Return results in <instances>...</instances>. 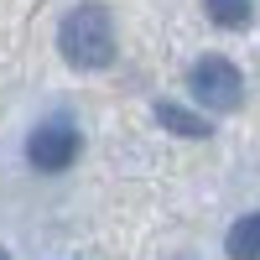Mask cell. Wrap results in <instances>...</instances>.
Returning <instances> with one entry per match:
<instances>
[{"label": "cell", "mask_w": 260, "mask_h": 260, "mask_svg": "<svg viewBox=\"0 0 260 260\" xmlns=\"http://www.w3.org/2000/svg\"><path fill=\"white\" fill-rule=\"evenodd\" d=\"M57 47L73 68H104L115 57V21L104 6H78L62 16V31H57Z\"/></svg>", "instance_id": "cell-1"}, {"label": "cell", "mask_w": 260, "mask_h": 260, "mask_svg": "<svg viewBox=\"0 0 260 260\" xmlns=\"http://www.w3.org/2000/svg\"><path fill=\"white\" fill-rule=\"evenodd\" d=\"M26 156H31L37 172H62V167H73V161H78V130L62 125V120L37 125L31 141H26Z\"/></svg>", "instance_id": "cell-2"}, {"label": "cell", "mask_w": 260, "mask_h": 260, "mask_svg": "<svg viewBox=\"0 0 260 260\" xmlns=\"http://www.w3.org/2000/svg\"><path fill=\"white\" fill-rule=\"evenodd\" d=\"M192 94H198L208 110H234V104L245 99L240 68H234L229 57H203L198 68H192Z\"/></svg>", "instance_id": "cell-3"}, {"label": "cell", "mask_w": 260, "mask_h": 260, "mask_svg": "<svg viewBox=\"0 0 260 260\" xmlns=\"http://www.w3.org/2000/svg\"><path fill=\"white\" fill-rule=\"evenodd\" d=\"M229 255L234 260H260V213H245L229 229Z\"/></svg>", "instance_id": "cell-4"}, {"label": "cell", "mask_w": 260, "mask_h": 260, "mask_svg": "<svg viewBox=\"0 0 260 260\" xmlns=\"http://www.w3.org/2000/svg\"><path fill=\"white\" fill-rule=\"evenodd\" d=\"M250 0H208V21L213 26H229V31H240V26H250Z\"/></svg>", "instance_id": "cell-5"}, {"label": "cell", "mask_w": 260, "mask_h": 260, "mask_svg": "<svg viewBox=\"0 0 260 260\" xmlns=\"http://www.w3.org/2000/svg\"><path fill=\"white\" fill-rule=\"evenodd\" d=\"M156 115L167 120V130H177V136H208V125H203L198 115H187V110H177V104H161Z\"/></svg>", "instance_id": "cell-6"}, {"label": "cell", "mask_w": 260, "mask_h": 260, "mask_svg": "<svg viewBox=\"0 0 260 260\" xmlns=\"http://www.w3.org/2000/svg\"><path fill=\"white\" fill-rule=\"evenodd\" d=\"M0 260H6V255H0Z\"/></svg>", "instance_id": "cell-7"}]
</instances>
